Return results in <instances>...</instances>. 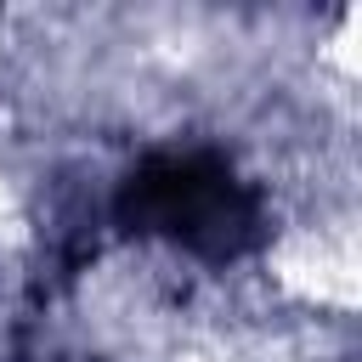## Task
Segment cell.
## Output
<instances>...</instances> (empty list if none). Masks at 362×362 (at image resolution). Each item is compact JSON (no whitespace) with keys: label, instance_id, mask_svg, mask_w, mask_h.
Returning <instances> with one entry per match:
<instances>
[{"label":"cell","instance_id":"1","mask_svg":"<svg viewBox=\"0 0 362 362\" xmlns=\"http://www.w3.org/2000/svg\"><path fill=\"white\" fill-rule=\"evenodd\" d=\"M113 215L124 232L215 266L255 255L266 238L260 187L221 147H147L119 175Z\"/></svg>","mask_w":362,"mask_h":362}]
</instances>
